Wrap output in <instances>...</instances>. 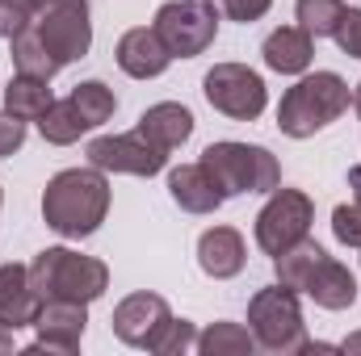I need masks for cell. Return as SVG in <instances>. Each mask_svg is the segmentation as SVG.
Wrapping results in <instances>:
<instances>
[{
	"label": "cell",
	"instance_id": "cell-1",
	"mask_svg": "<svg viewBox=\"0 0 361 356\" xmlns=\"http://www.w3.org/2000/svg\"><path fill=\"white\" fill-rule=\"evenodd\" d=\"M109 214V180L101 168H63L47 180L42 218L63 239H89Z\"/></svg>",
	"mask_w": 361,
	"mask_h": 356
},
{
	"label": "cell",
	"instance_id": "cell-2",
	"mask_svg": "<svg viewBox=\"0 0 361 356\" xmlns=\"http://www.w3.org/2000/svg\"><path fill=\"white\" fill-rule=\"evenodd\" d=\"M349 84L336 72H315L302 76L294 89H286L281 105H277V130L290 139H311L315 130L332 126L345 109H349Z\"/></svg>",
	"mask_w": 361,
	"mask_h": 356
},
{
	"label": "cell",
	"instance_id": "cell-3",
	"mask_svg": "<svg viewBox=\"0 0 361 356\" xmlns=\"http://www.w3.org/2000/svg\"><path fill=\"white\" fill-rule=\"evenodd\" d=\"M30 281L42 302H97L109 289V268L97 256H80L72 248H47L34 256Z\"/></svg>",
	"mask_w": 361,
	"mask_h": 356
},
{
	"label": "cell",
	"instance_id": "cell-4",
	"mask_svg": "<svg viewBox=\"0 0 361 356\" xmlns=\"http://www.w3.org/2000/svg\"><path fill=\"white\" fill-rule=\"evenodd\" d=\"M30 34L59 68L85 59L92 46V21H89V0H38L30 13Z\"/></svg>",
	"mask_w": 361,
	"mask_h": 356
},
{
	"label": "cell",
	"instance_id": "cell-5",
	"mask_svg": "<svg viewBox=\"0 0 361 356\" xmlns=\"http://www.w3.org/2000/svg\"><path fill=\"white\" fill-rule=\"evenodd\" d=\"M248 331L257 336V348L269 356L307 352V327H302L298 293L286 285L257 289V298L248 302Z\"/></svg>",
	"mask_w": 361,
	"mask_h": 356
},
{
	"label": "cell",
	"instance_id": "cell-6",
	"mask_svg": "<svg viewBox=\"0 0 361 356\" xmlns=\"http://www.w3.org/2000/svg\"><path fill=\"white\" fill-rule=\"evenodd\" d=\"M202 164L210 168V177L219 180V189L227 197L240 193H273L281 184L277 155L252 143H210L202 151Z\"/></svg>",
	"mask_w": 361,
	"mask_h": 356
},
{
	"label": "cell",
	"instance_id": "cell-7",
	"mask_svg": "<svg viewBox=\"0 0 361 356\" xmlns=\"http://www.w3.org/2000/svg\"><path fill=\"white\" fill-rule=\"evenodd\" d=\"M152 30L173 51V59H193V55L214 46L219 8L210 0H169V4L156 8V25Z\"/></svg>",
	"mask_w": 361,
	"mask_h": 356
},
{
	"label": "cell",
	"instance_id": "cell-8",
	"mask_svg": "<svg viewBox=\"0 0 361 356\" xmlns=\"http://www.w3.org/2000/svg\"><path fill=\"white\" fill-rule=\"evenodd\" d=\"M311 222H315V201L302 189H281L277 184L269 193V201L261 205V214H257V248L265 256H281V252H290L294 243L307 239Z\"/></svg>",
	"mask_w": 361,
	"mask_h": 356
},
{
	"label": "cell",
	"instance_id": "cell-9",
	"mask_svg": "<svg viewBox=\"0 0 361 356\" xmlns=\"http://www.w3.org/2000/svg\"><path fill=\"white\" fill-rule=\"evenodd\" d=\"M202 92L231 122H257L265 113V105H269L265 80L244 63H214L206 72V80H202Z\"/></svg>",
	"mask_w": 361,
	"mask_h": 356
},
{
	"label": "cell",
	"instance_id": "cell-10",
	"mask_svg": "<svg viewBox=\"0 0 361 356\" xmlns=\"http://www.w3.org/2000/svg\"><path fill=\"white\" fill-rule=\"evenodd\" d=\"M89 164L101 172H126V177H156L169 164V151L156 147L143 130L135 134H101L89 143Z\"/></svg>",
	"mask_w": 361,
	"mask_h": 356
},
{
	"label": "cell",
	"instance_id": "cell-11",
	"mask_svg": "<svg viewBox=\"0 0 361 356\" xmlns=\"http://www.w3.org/2000/svg\"><path fill=\"white\" fill-rule=\"evenodd\" d=\"M114 336L122 340V344H130V348H147L152 352V344L160 340V331L173 323V310H169V302L160 298V293H130V298H122L118 306H114Z\"/></svg>",
	"mask_w": 361,
	"mask_h": 356
},
{
	"label": "cell",
	"instance_id": "cell-12",
	"mask_svg": "<svg viewBox=\"0 0 361 356\" xmlns=\"http://www.w3.org/2000/svg\"><path fill=\"white\" fill-rule=\"evenodd\" d=\"M85 327H89V306L85 302H42L38 319H34V331L38 340L25 348V352H63L72 356L85 340Z\"/></svg>",
	"mask_w": 361,
	"mask_h": 356
},
{
	"label": "cell",
	"instance_id": "cell-13",
	"mask_svg": "<svg viewBox=\"0 0 361 356\" xmlns=\"http://www.w3.org/2000/svg\"><path fill=\"white\" fill-rule=\"evenodd\" d=\"M114 59H118V68H122L126 76H135V80H156V76H164V72H169L173 51L160 42V34H156V30L139 25V30H126V34L118 38Z\"/></svg>",
	"mask_w": 361,
	"mask_h": 356
},
{
	"label": "cell",
	"instance_id": "cell-14",
	"mask_svg": "<svg viewBox=\"0 0 361 356\" xmlns=\"http://www.w3.org/2000/svg\"><path fill=\"white\" fill-rule=\"evenodd\" d=\"M197 265L206 276L214 281H227V276H240L248 265V248H244V235L235 227H210L202 239H197Z\"/></svg>",
	"mask_w": 361,
	"mask_h": 356
},
{
	"label": "cell",
	"instance_id": "cell-15",
	"mask_svg": "<svg viewBox=\"0 0 361 356\" xmlns=\"http://www.w3.org/2000/svg\"><path fill=\"white\" fill-rule=\"evenodd\" d=\"M42 310V293L30 281L25 265H0V319L17 331V327H34Z\"/></svg>",
	"mask_w": 361,
	"mask_h": 356
},
{
	"label": "cell",
	"instance_id": "cell-16",
	"mask_svg": "<svg viewBox=\"0 0 361 356\" xmlns=\"http://www.w3.org/2000/svg\"><path fill=\"white\" fill-rule=\"evenodd\" d=\"M169 193H173V201H177L180 210H189V214H214L227 201V193L219 189V180L210 177V168L202 160L173 168L169 172Z\"/></svg>",
	"mask_w": 361,
	"mask_h": 356
},
{
	"label": "cell",
	"instance_id": "cell-17",
	"mask_svg": "<svg viewBox=\"0 0 361 356\" xmlns=\"http://www.w3.org/2000/svg\"><path fill=\"white\" fill-rule=\"evenodd\" d=\"M261 55H265V68H273V72L302 76L311 68V59H315V38L302 25H281V30H273L265 38Z\"/></svg>",
	"mask_w": 361,
	"mask_h": 356
},
{
	"label": "cell",
	"instance_id": "cell-18",
	"mask_svg": "<svg viewBox=\"0 0 361 356\" xmlns=\"http://www.w3.org/2000/svg\"><path fill=\"white\" fill-rule=\"evenodd\" d=\"M302 293H307L315 306H324V310H349V306L357 302V276L341 265V260L324 256Z\"/></svg>",
	"mask_w": 361,
	"mask_h": 356
},
{
	"label": "cell",
	"instance_id": "cell-19",
	"mask_svg": "<svg viewBox=\"0 0 361 356\" xmlns=\"http://www.w3.org/2000/svg\"><path fill=\"white\" fill-rule=\"evenodd\" d=\"M139 130L156 143V147H164V151H173L180 147L189 134H193V113L177 105V101H160V105H152V109H143V117H139Z\"/></svg>",
	"mask_w": 361,
	"mask_h": 356
},
{
	"label": "cell",
	"instance_id": "cell-20",
	"mask_svg": "<svg viewBox=\"0 0 361 356\" xmlns=\"http://www.w3.org/2000/svg\"><path fill=\"white\" fill-rule=\"evenodd\" d=\"M51 105H55L51 80H38V76H21V72H17V76L4 84V109H8L13 117H21V122H38Z\"/></svg>",
	"mask_w": 361,
	"mask_h": 356
},
{
	"label": "cell",
	"instance_id": "cell-21",
	"mask_svg": "<svg viewBox=\"0 0 361 356\" xmlns=\"http://www.w3.org/2000/svg\"><path fill=\"white\" fill-rule=\"evenodd\" d=\"M328 252L319 248V243H311V239H302V243H294L290 252H281V256H273V272H277V285H286V289H294V293H302L307 289V281L315 276V268L324 260Z\"/></svg>",
	"mask_w": 361,
	"mask_h": 356
},
{
	"label": "cell",
	"instance_id": "cell-22",
	"mask_svg": "<svg viewBox=\"0 0 361 356\" xmlns=\"http://www.w3.org/2000/svg\"><path fill=\"white\" fill-rule=\"evenodd\" d=\"M202 356H252L257 352V336L240 323H214L197 336L193 344Z\"/></svg>",
	"mask_w": 361,
	"mask_h": 356
},
{
	"label": "cell",
	"instance_id": "cell-23",
	"mask_svg": "<svg viewBox=\"0 0 361 356\" xmlns=\"http://www.w3.org/2000/svg\"><path fill=\"white\" fill-rule=\"evenodd\" d=\"M38 130H42V139H47V143L68 147V143H76V139L89 130V122L80 117V109H76V105H72V96H68V101H55V105L38 117Z\"/></svg>",
	"mask_w": 361,
	"mask_h": 356
},
{
	"label": "cell",
	"instance_id": "cell-24",
	"mask_svg": "<svg viewBox=\"0 0 361 356\" xmlns=\"http://www.w3.org/2000/svg\"><path fill=\"white\" fill-rule=\"evenodd\" d=\"M72 105L80 109V117L92 126H101V122H109L114 117V109H118V96L109 84H101V80H85V84H76L72 89Z\"/></svg>",
	"mask_w": 361,
	"mask_h": 356
},
{
	"label": "cell",
	"instance_id": "cell-25",
	"mask_svg": "<svg viewBox=\"0 0 361 356\" xmlns=\"http://www.w3.org/2000/svg\"><path fill=\"white\" fill-rule=\"evenodd\" d=\"M8 42H13V51H8V55H13V68H17L21 76H38V80H55V76H59V63H55L30 34H13Z\"/></svg>",
	"mask_w": 361,
	"mask_h": 356
},
{
	"label": "cell",
	"instance_id": "cell-26",
	"mask_svg": "<svg viewBox=\"0 0 361 356\" xmlns=\"http://www.w3.org/2000/svg\"><path fill=\"white\" fill-rule=\"evenodd\" d=\"M294 13H298V25L311 38H332L336 34V21L345 13V0H298Z\"/></svg>",
	"mask_w": 361,
	"mask_h": 356
},
{
	"label": "cell",
	"instance_id": "cell-27",
	"mask_svg": "<svg viewBox=\"0 0 361 356\" xmlns=\"http://www.w3.org/2000/svg\"><path fill=\"white\" fill-rule=\"evenodd\" d=\"M193 344H197L193 323H189V319H173V323L160 331V340L152 344V352H156V356H185Z\"/></svg>",
	"mask_w": 361,
	"mask_h": 356
},
{
	"label": "cell",
	"instance_id": "cell-28",
	"mask_svg": "<svg viewBox=\"0 0 361 356\" xmlns=\"http://www.w3.org/2000/svg\"><path fill=\"white\" fill-rule=\"evenodd\" d=\"M332 235H336V243H345V248H357L361 252V205H336L332 210Z\"/></svg>",
	"mask_w": 361,
	"mask_h": 356
},
{
	"label": "cell",
	"instance_id": "cell-29",
	"mask_svg": "<svg viewBox=\"0 0 361 356\" xmlns=\"http://www.w3.org/2000/svg\"><path fill=\"white\" fill-rule=\"evenodd\" d=\"M332 38H336V46H341L349 59H361V8H349V4H345V13H341Z\"/></svg>",
	"mask_w": 361,
	"mask_h": 356
},
{
	"label": "cell",
	"instance_id": "cell-30",
	"mask_svg": "<svg viewBox=\"0 0 361 356\" xmlns=\"http://www.w3.org/2000/svg\"><path fill=\"white\" fill-rule=\"evenodd\" d=\"M227 21H244V25H252V21H261L265 13L273 8V0H210Z\"/></svg>",
	"mask_w": 361,
	"mask_h": 356
},
{
	"label": "cell",
	"instance_id": "cell-31",
	"mask_svg": "<svg viewBox=\"0 0 361 356\" xmlns=\"http://www.w3.org/2000/svg\"><path fill=\"white\" fill-rule=\"evenodd\" d=\"M38 0H0V38H13L30 25V13H34Z\"/></svg>",
	"mask_w": 361,
	"mask_h": 356
},
{
	"label": "cell",
	"instance_id": "cell-32",
	"mask_svg": "<svg viewBox=\"0 0 361 356\" xmlns=\"http://www.w3.org/2000/svg\"><path fill=\"white\" fill-rule=\"evenodd\" d=\"M21 143H25V122L4 109L0 113V160H8L13 151H21Z\"/></svg>",
	"mask_w": 361,
	"mask_h": 356
},
{
	"label": "cell",
	"instance_id": "cell-33",
	"mask_svg": "<svg viewBox=\"0 0 361 356\" xmlns=\"http://www.w3.org/2000/svg\"><path fill=\"white\" fill-rule=\"evenodd\" d=\"M349 189H353V201L361 205V164H353V168H349Z\"/></svg>",
	"mask_w": 361,
	"mask_h": 356
},
{
	"label": "cell",
	"instance_id": "cell-34",
	"mask_svg": "<svg viewBox=\"0 0 361 356\" xmlns=\"http://www.w3.org/2000/svg\"><path fill=\"white\" fill-rule=\"evenodd\" d=\"M0 352H13V327L0 319Z\"/></svg>",
	"mask_w": 361,
	"mask_h": 356
},
{
	"label": "cell",
	"instance_id": "cell-35",
	"mask_svg": "<svg viewBox=\"0 0 361 356\" xmlns=\"http://www.w3.org/2000/svg\"><path fill=\"white\" fill-rule=\"evenodd\" d=\"M341 352H361V331H357V336H349V340L341 344Z\"/></svg>",
	"mask_w": 361,
	"mask_h": 356
},
{
	"label": "cell",
	"instance_id": "cell-36",
	"mask_svg": "<svg viewBox=\"0 0 361 356\" xmlns=\"http://www.w3.org/2000/svg\"><path fill=\"white\" fill-rule=\"evenodd\" d=\"M353 109H357V113H361V84H357V89H353Z\"/></svg>",
	"mask_w": 361,
	"mask_h": 356
},
{
	"label": "cell",
	"instance_id": "cell-37",
	"mask_svg": "<svg viewBox=\"0 0 361 356\" xmlns=\"http://www.w3.org/2000/svg\"><path fill=\"white\" fill-rule=\"evenodd\" d=\"M0 201H4V193H0Z\"/></svg>",
	"mask_w": 361,
	"mask_h": 356
}]
</instances>
